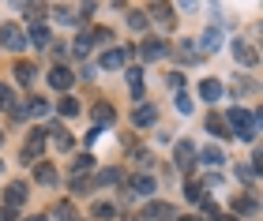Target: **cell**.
Instances as JSON below:
<instances>
[{"instance_id":"1","label":"cell","mask_w":263,"mask_h":221,"mask_svg":"<svg viewBox=\"0 0 263 221\" xmlns=\"http://www.w3.org/2000/svg\"><path fill=\"white\" fill-rule=\"evenodd\" d=\"M226 131H233L230 139H256V113H248L245 105H233L230 109V127H226Z\"/></svg>"},{"instance_id":"2","label":"cell","mask_w":263,"mask_h":221,"mask_svg":"<svg viewBox=\"0 0 263 221\" xmlns=\"http://www.w3.org/2000/svg\"><path fill=\"white\" fill-rule=\"evenodd\" d=\"M45 139H49V135H45L42 127H34L30 139L23 143V161H38V158H42V150H45Z\"/></svg>"},{"instance_id":"3","label":"cell","mask_w":263,"mask_h":221,"mask_svg":"<svg viewBox=\"0 0 263 221\" xmlns=\"http://www.w3.org/2000/svg\"><path fill=\"white\" fill-rule=\"evenodd\" d=\"M0 45H8V49H23L27 38H23V30L15 27V23H4V27H0Z\"/></svg>"},{"instance_id":"4","label":"cell","mask_w":263,"mask_h":221,"mask_svg":"<svg viewBox=\"0 0 263 221\" xmlns=\"http://www.w3.org/2000/svg\"><path fill=\"white\" fill-rule=\"evenodd\" d=\"M139 56H143V60H158V56H165V41L147 38V41L139 45Z\"/></svg>"},{"instance_id":"5","label":"cell","mask_w":263,"mask_h":221,"mask_svg":"<svg viewBox=\"0 0 263 221\" xmlns=\"http://www.w3.org/2000/svg\"><path fill=\"white\" fill-rule=\"evenodd\" d=\"M49 83H53V90H68L71 86V72L64 64H53V72H49Z\"/></svg>"},{"instance_id":"6","label":"cell","mask_w":263,"mask_h":221,"mask_svg":"<svg viewBox=\"0 0 263 221\" xmlns=\"http://www.w3.org/2000/svg\"><path fill=\"white\" fill-rule=\"evenodd\" d=\"M192 161H196V146L188 143V139H181V143H177V165H181V169H188Z\"/></svg>"},{"instance_id":"7","label":"cell","mask_w":263,"mask_h":221,"mask_svg":"<svg viewBox=\"0 0 263 221\" xmlns=\"http://www.w3.org/2000/svg\"><path fill=\"white\" fill-rule=\"evenodd\" d=\"M124 64H128V53H124V49H109V53L102 56V68H105V72H113V68H124Z\"/></svg>"},{"instance_id":"8","label":"cell","mask_w":263,"mask_h":221,"mask_svg":"<svg viewBox=\"0 0 263 221\" xmlns=\"http://www.w3.org/2000/svg\"><path fill=\"white\" fill-rule=\"evenodd\" d=\"M165 217H173V206H165V203H151L147 206V221H165Z\"/></svg>"},{"instance_id":"9","label":"cell","mask_w":263,"mask_h":221,"mask_svg":"<svg viewBox=\"0 0 263 221\" xmlns=\"http://www.w3.org/2000/svg\"><path fill=\"white\" fill-rule=\"evenodd\" d=\"M4 199H8V210H11V206H19L23 199H27V188H23V184H8Z\"/></svg>"},{"instance_id":"10","label":"cell","mask_w":263,"mask_h":221,"mask_svg":"<svg viewBox=\"0 0 263 221\" xmlns=\"http://www.w3.org/2000/svg\"><path fill=\"white\" fill-rule=\"evenodd\" d=\"M199 94L207 98V101H218V98H222V83H214V79H203V83H199Z\"/></svg>"},{"instance_id":"11","label":"cell","mask_w":263,"mask_h":221,"mask_svg":"<svg viewBox=\"0 0 263 221\" xmlns=\"http://www.w3.org/2000/svg\"><path fill=\"white\" fill-rule=\"evenodd\" d=\"M233 56H237V64H256V60H259L256 49H248V45H241V41L233 45Z\"/></svg>"},{"instance_id":"12","label":"cell","mask_w":263,"mask_h":221,"mask_svg":"<svg viewBox=\"0 0 263 221\" xmlns=\"http://www.w3.org/2000/svg\"><path fill=\"white\" fill-rule=\"evenodd\" d=\"M45 135H53V139H57V150H71V135L64 131L61 124H53V131H45Z\"/></svg>"},{"instance_id":"13","label":"cell","mask_w":263,"mask_h":221,"mask_svg":"<svg viewBox=\"0 0 263 221\" xmlns=\"http://www.w3.org/2000/svg\"><path fill=\"white\" fill-rule=\"evenodd\" d=\"M23 113H30V116H45V113H49V101H45V98H30Z\"/></svg>"},{"instance_id":"14","label":"cell","mask_w":263,"mask_h":221,"mask_svg":"<svg viewBox=\"0 0 263 221\" xmlns=\"http://www.w3.org/2000/svg\"><path fill=\"white\" fill-rule=\"evenodd\" d=\"M132 191H136V195H154V180L151 176H136V180H132Z\"/></svg>"},{"instance_id":"15","label":"cell","mask_w":263,"mask_h":221,"mask_svg":"<svg viewBox=\"0 0 263 221\" xmlns=\"http://www.w3.org/2000/svg\"><path fill=\"white\" fill-rule=\"evenodd\" d=\"M199 158H203V165H222V161H226V154H222L218 146H207Z\"/></svg>"},{"instance_id":"16","label":"cell","mask_w":263,"mask_h":221,"mask_svg":"<svg viewBox=\"0 0 263 221\" xmlns=\"http://www.w3.org/2000/svg\"><path fill=\"white\" fill-rule=\"evenodd\" d=\"M30 41H34V45H38V49H45V45H49V41H53V34H49V30H45V27H34V30H30Z\"/></svg>"},{"instance_id":"17","label":"cell","mask_w":263,"mask_h":221,"mask_svg":"<svg viewBox=\"0 0 263 221\" xmlns=\"http://www.w3.org/2000/svg\"><path fill=\"white\" fill-rule=\"evenodd\" d=\"M207 127H211V131H214V135H222V139H230V131H226V120H222V116H218V113H211V116H207Z\"/></svg>"},{"instance_id":"18","label":"cell","mask_w":263,"mask_h":221,"mask_svg":"<svg viewBox=\"0 0 263 221\" xmlns=\"http://www.w3.org/2000/svg\"><path fill=\"white\" fill-rule=\"evenodd\" d=\"M15 79L23 86H30L34 83V64H15Z\"/></svg>"},{"instance_id":"19","label":"cell","mask_w":263,"mask_h":221,"mask_svg":"<svg viewBox=\"0 0 263 221\" xmlns=\"http://www.w3.org/2000/svg\"><path fill=\"white\" fill-rule=\"evenodd\" d=\"M259 203L256 199H233V214H256Z\"/></svg>"},{"instance_id":"20","label":"cell","mask_w":263,"mask_h":221,"mask_svg":"<svg viewBox=\"0 0 263 221\" xmlns=\"http://www.w3.org/2000/svg\"><path fill=\"white\" fill-rule=\"evenodd\" d=\"M34 176H38L42 184H57V169H53V165H45V161H42V165L34 169Z\"/></svg>"},{"instance_id":"21","label":"cell","mask_w":263,"mask_h":221,"mask_svg":"<svg viewBox=\"0 0 263 221\" xmlns=\"http://www.w3.org/2000/svg\"><path fill=\"white\" fill-rule=\"evenodd\" d=\"M128 83H132V94L143 90V72H139V68H128Z\"/></svg>"},{"instance_id":"22","label":"cell","mask_w":263,"mask_h":221,"mask_svg":"<svg viewBox=\"0 0 263 221\" xmlns=\"http://www.w3.org/2000/svg\"><path fill=\"white\" fill-rule=\"evenodd\" d=\"M94 120L98 124H113V109L109 105H94Z\"/></svg>"},{"instance_id":"23","label":"cell","mask_w":263,"mask_h":221,"mask_svg":"<svg viewBox=\"0 0 263 221\" xmlns=\"http://www.w3.org/2000/svg\"><path fill=\"white\" fill-rule=\"evenodd\" d=\"M57 221H76V206H71V203H61V206H57Z\"/></svg>"},{"instance_id":"24","label":"cell","mask_w":263,"mask_h":221,"mask_svg":"<svg viewBox=\"0 0 263 221\" xmlns=\"http://www.w3.org/2000/svg\"><path fill=\"white\" fill-rule=\"evenodd\" d=\"M203 49H207V53H211V49H218V27H211L207 34H203Z\"/></svg>"},{"instance_id":"25","label":"cell","mask_w":263,"mask_h":221,"mask_svg":"<svg viewBox=\"0 0 263 221\" xmlns=\"http://www.w3.org/2000/svg\"><path fill=\"white\" fill-rule=\"evenodd\" d=\"M57 109H61L64 116H76V113H79V101H76V98H61V105H57Z\"/></svg>"},{"instance_id":"26","label":"cell","mask_w":263,"mask_h":221,"mask_svg":"<svg viewBox=\"0 0 263 221\" xmlns=\"http://www.w3.org/2000/svg\"><path fill=\"white\" fill-rule=\"evenodd\" d=\"M136 124H139V127H143V124H154V109H151V105L136 109Z\"/></svg>"},{"instance_id":"27","label":"cell","mask_w":263,"mask_h":221,"mask_svg":"<svg viewBox=\"0 0 263 221\" xmlns=\"http://www.w3.org/2000/svg\"><path fill=\"white\" fill-rule=\"evenodd\" d=\"M11 101H15V94H11V86H4V83H0V109H8Z\"/></svg>"},{"instance_id":"28","label":"cell","mask_w":263,"mask_h":221,"mask_svg":"<svg viewBox=\"0 0 263 221\" xmlns=\"http://www.w3.org/2000/svg\"><path fill=\"white\" fill-rule=\"evenodd\" d=\"M90 45H94V41H90V34H79V41H76V53H83V56H87V53H90Z\"/></svg>"},{"instance_id":"29","label":"cell","mask_w":263,"mask_h":221,"mask_svg":"<svg viewBox=\"0 0 263 221\" xmlns=\"http://www.w3.org/2000/svg\"><path fill=\"white\" fill-rule=\"evenodd\" d=\"M181 56H184L188 64H192V60H199V53L192 49V41H181Z\"/></svg>"},{"instance_id":"30","label":"cell","mask_w":263,"mask_h":221,"mask_svg":"<svg viewBox=\"0 0 263 221\" xmlns=\"http://www.w3.org/2000/svg\"><path fill=\"white\" fill-rule=\"evenodd\" d=\"M199 191H203V184H196V180L188 184V199H192V203H203V195H199Z\"/></svg>"},{"instance_id":"31","label":"cell","mask_w":263,"mask_h":221,"mask_svg":"<svg viewBox=\"0 0 263 221\" xmlns=\"http://www.w3.org/2000/svg\"><path fill=\"white\" fill-rule=\"evenodd\" d=\"M94 217H102V221L113 217V206H109V203H98V206H94Z\"/></svg>"},{"instance_id":"32","label":"cell","mask_w":263,"mask_h":221,"mask_svg":"<svg viewBox=\"0 0 263 221\" xmlns=\"http://www.w3.org/2000/svg\"><path fill=\"white\" fill-rule=\"evenodd\" d=\"M128 23H132V27H136V30H143V27H147V19H143V11H132V15H128Z\"/></svg>"},{"instance_id":"33","label":"cell","mask_w":263,"mask_h":221,"mask_svg":"<svg viewBox=\"0 0 263 221\" xmlns=\"http://www.w3.org/2000/svg\"><path fill=\"white\" fill-rule=\"evenodd\" d=\"M90 165H94V158L87 154V158H79V161H76V165H71V169H76V172H87Z\"/></svg>"},{"instance_id":"34","label":"cell","mask_w":263,"mask_h":221,"mask_svg":"<svg viewBox=\"0 0 263 221\" xmlns=\"http://www.w3.org/2000/svg\"><path fill=\"white\" fill-rule=\"evenodd\" d=\"M154 15H158L162 23H170V8H165V4H154Z\"/></svg>"},{"instance_id":"35","label":"cell","mask_w":263,"mask_h":221,"mask_svg":"<svg viewBox=\"0 0 263 221\" xmlns=\"http://www.w3.org/2000/svg\"><path fill=\"white\" fill-rule=\"evenodd\" d=\"M42 11H45L42 4H30V8H27V19H42Z\"/></svg>"},{"instance_id":"36","label":"cell","mask_w":263,"mask_h":221,"mask_svg":"<svg viewBox=\"0 0 263 221\" xmlns=\"http://www.w3.org/2000/svg\"><path fill=\"white\" fill-rule=\"evenodd\" d=\"M177 109H181V113H192V101H188V98L181 94V98H177Z\"/></svg>"},{"instance_id":"37","label":"cell","mask_w":263,"mask_h":221,"mask_svg":"<svg viewBox=\"0 0 263 221\" xmlns=\"http://www.w3.org/2000/svg\"><path fill=\"white\" fill-rule=\"evenodd\" d=\"M214 221H237V217H230V214H214Z\"/></svg>"},{"instance_id":"38","label":"cell","mask_w":263,"mask_h":221,"mask_svg":"<svg viewBox=\"0 0 263 221\" xmlns=\"http://www.w3.org/2000/svg\"><path fill=\"white\" fill-rule=\"evenodd\" d=\"M181 221H199V217H181Z\"/></svg>"},{"instance_id":"39","label":"cell","mask_w":263,"mask_h":221,"mask_svg":"<svg viewBox=\"0 0 263 221\" xmlns=\"http://www.w3.org/2000/svg\"><path fill=\"white\" fill-rule=\"evenodd\" d=\"M27 221H45V217H27Z\"/></svg>"},{"instance_id":"40","label":"cell","mask_w":263,"mask_h":221,"mask_svg":"<svg viewBox=\"0 0 263 221\" xmlns=\"http://www.w3.org/2000/svg\"><path fill=\"white\" fill-rule=\"evenodd\" d=\"M0 143H4V135H0Z\"/></svg>"}]
</instances>
